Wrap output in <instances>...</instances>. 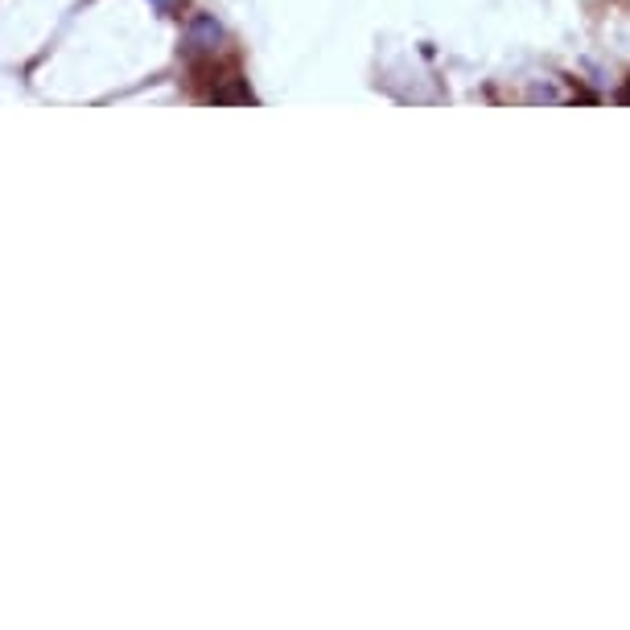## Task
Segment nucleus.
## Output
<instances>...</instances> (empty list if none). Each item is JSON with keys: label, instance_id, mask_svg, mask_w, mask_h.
<instances>
[{"label": "nucleus", "instance_id": "nucleus-1", "mask_svg": "<svg viewBox=\"0 0 630 630\" xmlns=\"http://www.w3.org/2000/svg\"><path fill=\"white\" fill-rule=\"evenodd\" d=\"M622 99H630V87H626V96H622Z\"/></svg>", "mask_w": 630, "mask_h": 630}]
</instances>
